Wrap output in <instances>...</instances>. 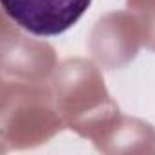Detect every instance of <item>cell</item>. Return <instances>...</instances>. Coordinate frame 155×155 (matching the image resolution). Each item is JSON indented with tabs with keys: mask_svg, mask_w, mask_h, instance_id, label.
I'll list each match as a JSON object with an SVG mask.
<instances>
[{
	"mask_svg": "<svg viewBox=\"0 0 155 155\" xmlns=\"http://www.w3.org/2000/svg\"><path fill=\"white\" fill-rule=\"evenodd\" d=\"M91 6V0H2L6 15L35 37L68 31Z\"/></svg>",
	"mask_w": 155,
	"mask_h": 155,
	"instance_id": "obj_1",
	"label": "cell"
}]
</instances>
